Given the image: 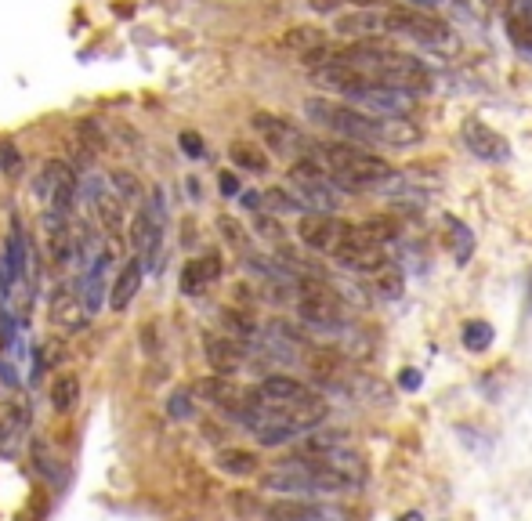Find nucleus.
<instances>
[{"mask_svg": "<svg viewBox=\"0 0 532 521\" xmlns=\"http://www.w3.org/2000/svg\"><path fill=\"white\" fill-rule=\"evenodd\" d=\"M214 464H218L221 474H232V478H250V474H257V460L250 449H221L218 456H214Z\"/></svg>", "mask_w": 532, "mask_h": 521, "instance_id": "nucleus-21", "label": "nucleus"}, {"mask_svg": "<svg viewBox=\"0 0 532 521\" xmlns=\"http://www.w3.org/2000/svg\"><path fill=\"white\" fill-rule=\"evenodd\" d=\"M228 156H232V163H236L239 171H250V174H265L268 171V156L257 149V145L236 142L232 149H228Z\"/></svg>", "mask_w": 532, "mask_h": 521, "instance_id": "nucleus-26", "label": "nucleus"}, {"mask_svg": "<svg viewBox=\"0 0 532 521\" xmlns=\"http://www.w3.org/2000/svg\"><path fill=\"white\" fill-rule=\"evenodd\" d=\"M218 189H221V196H228V199L239 196V178L232 171H221L218 174Z\"/></svg>", "mask_w": 532, "mask_h": 521, "instance_id": "nucleus-37", "label": "nucleus"}, {"mask_svg": "<svg viewBox=\"0 0 532 521\" xmlns=\"http://www.w3.org/2000/svg\"><path fill=\"white\" fill-rule=\"evenodd\" d=\"M239 199H243V207L247 210H257V214H261V192H239Z\"/></svg>", "mask_w": 532, "mask_h": 521, "instance_id": "nucleus-39", "label": "nucleus"}, {"mask_svg": "<svg viewBox=\"0 0 532 521\" xmlns=\"http://www.w3.org/2000/svg\"><path fill=\"white\" fill-rule=\"evenodd\" d=\"M62 171H66V160H48L37 174H33V189H29V192H33V199L40 203V210L51 203V192H55Z\"/></svg>", "mask_w": 532, "mask_h": 521, "instance_id": "nucleus-23", "label": "nucleus"}, {"mask_svg": "<svg viewBox=\"0 0 532 521\" xmlns=\"http://www.w3.org/2000/svg\"><path fill=\"white\" fill-rule=\"evenodd\" d=\"M460 138H464L467 152H471V156H478V160H485V163H507V160H511V145H507V138L500 131H493L489 124H482L478 116L464 120V127H460Z\"/></svg>", "mask_w": 532, "mask_h": 521, "instance_id": "nucleus-11", "label": "nucleus"}, {"mask_svg": "<svg viewBox=\"0 0 532 521\" xmlns=\"http://www.w3.org/2000/svg\"><path fill=\"white\" fill-rule=\"evenodd\" d=\"M109 272H113V250L102 247L87 265L76 268V279L69 283L91 319L102 312V301H105V294H109Z\"/></svg>", "mask_w": 532, "mask_h": 521, "instance_id": "nucleus-9", "label": "nucleus"}, {"mask_svg": "<svg viewBox=\"0 0 532 521\" xmlns=\"http://www.w3.org/2000/svg\"><path fill=\"white\" fill-rule=\"evenodd\" d=\"M337 37H352V40H380L384 37V11L373 8H355V11H337Z\"/></svg>", "mask_w": 532, "mask_h": 521, "instance_id": "nucleus-17", "label": "nucleus"}, {"mask_svg": "<svg viewBox=\"0 0 532 521\" xmlns=\"http://www.w3.org/2000/svg\"><path fill=\"white\" fill-rule=\"evenodd\" d=\"M51 406H55V413H62V417L76 413V406H80V377L58 373V377L51 380Z\"/></svg>", "mask_w": 532, "mask_h": 521, "instance_id": "nucleus-19", "label": "nucleus"}, {"mask_svg": "<svg viewBox=\"0 0 532 521\" xmlns=\"http://www.w3.org/2000/svg\"><path fill=\"white\" fill-rule=\"evenodd\" d=\"M109 192H113L124 207H134V203H145V189H142V181L134 178L131 171H116L109 174Z\"/></svg>", "mask_w": 532, "mask_h": 521, "instance_id": "nucleus-24", "label": "nucleus"}, {"mask_svg": "<svg viewBox=\"0 0 532 521\" xmlns=\"http://www.w3.org/2000/svg\"><path fill=\"white\" fill-rule=\"evenodd\" d=\"M178 142H181V149H185V156H192V160H200L203 152H207L203 149V138L196 131H181Z\"/></svg>", "mask_w": 532, "mask_h": 521, "instance_id": "nucleus-34", "label": "nucleus"}, {"mask_svg": "<svg viewBox=\"0 0 532 521\" xmlns=\"http://www.w3.org/2000/svg\"><path fill=\"white\" fill-rule=\"evenodd\" d=\"M203 355L218 377H232L247 362V344L228 337V333H203Z\"/></svg>", "mask_w": 532, "mask_h": 521, "instance_id": "nucleus-12", "label": "nucleus"}, {"mask_svg": "<svg viewBox=\"0 0 532 521\" xmlns=\"http://www.w3.org/2000/svg\"><path fill=\"white\" fill-rule=\"evenodd\" d=\"M377 283H380V290H384V297H402V286H406V279H402V272L395 265H384L377 272Z\"/></svg>", "mask_w": 532, "mask_h": 521, "instance_id": "nucleus-32", "label": "nucleus"}, {"mask_svg": "<svg viewBox=\"0 0 532 521\" xmlns=\"http://www.w3.org/2000/svg\"><path fill=\"white\" fill-rule=\"evenodd\" d=\"M355 232H359L366 243H373V247H388V243H395L399 239V221L388 218V214H377V218H366L362 225H355Z\"/></svg>", "mask_w": 532, "mask_h": 521, "instance_id": "nucleus-20", "label": "nucleus"}, {"mask_svg": "<svg viewBox=\"0 0 532 521\" xmlns=\"http://www.w3.org/2000/svg\"><path fill=\"white\" fill-rule=\"evenodd\" d=\"M352 232H355V225L341 221L337 214H301V225H297V236H301L304 247L315 250V254H326V257L341 247Z\"/></svg>", "mask_w": 532, "mask_h": 521, "instance_id": "nucleus-10", "label": "nucleus"}, {"mask_svg": "<svg viewBox=\"0 0 532 521\" xmlns=\"http://www.w3.org/2000/svg\"><path fill=\"white\" fill-rule=\"evenodd\" d=\"M214 279H221V257L218 254H200L181 265V294L196 297L203 294Z\"/></svg>", "mask_w": 532, "mask_h": 521, "instance_id": "nucleus-18", "label": "nucleus"}, {"mask_svg": "<svg viewBox=\"0 0 532 521\" xmlns=\"http://www.w3.org/2000/svg\"><path fill=\"white\" fill-rule=\"evenodd\" d=\"M163 228H167V196H163V189H152V196L138 207L131 221V247L142 265H152L160 254Z\"/></svg>", "mask_w": 532, "mask_h": 521, "instance_id": "nucleus-5", "label": "nucleus"}, {"mask_svg": "<svg viewBox=\"0 0 532 521\" xmlns=\"http://www.w3.org/2000/svg\"><path fill=\"white\" fill-rule=\"evenodd\" d=\"M315 160L323 163L330 181L348 192H395L402 185V174L384 156L362 149V145H337V142H312Z\"/></svg>", "mask_w": 532, "mask_h": 521, "instance_id": "nucleus-1", "label": "nucleus"}, {"mask_svg": "<svg viewBox=\"0 0 532 521\" xmlns=\"http://www.w3.org/2000/svg\"><path fill=\"white\" fill-rule=\"evenodd\" d=\"M261 489L279 496V500H319V496L355 493L359 485H352L348 478L330 471V467L315 464L308 456H290V460H283V464L261 474Z\"/></svg>", "mask_w": 532, "mask_h": 521, "instance_id": "nucleus-2", "label": "nucleus"}, {"mask_svg": "<svg viewBox=\"0 0 532 521\" xmlns=\"http://www.w3.org/2000/svg\"><path fill=\"white\" fill-rule=\"evenodd\" d=\"M323 40H326V37H323V29H315V26H294V29H290V33L283 37V48H286V51H294V55L301 58V55H308L312 48H319Z\"/></svg>", "mask_w": 532, "mask_h": 521, "instance_id": "nucleus-25", "label": "nucleus"}, {"mask_svg": "<svg viewBox=\"0 0 532 521\" xmlns=\"http://www.w3.org/2000/svg\"><path fill=\"white\" fill-rule=\"evenodd\" d=\"M420 384H424V377H420V370H413V366H406V370L399 373L402 391H420Z\"/></svg>", "mask_w": 532, "mask_h": 521, "instance_id": "nucleus-36", "label": "nucleus"}, {"mask_svg": "<svg viewBox=\"0 0 532 521\" xmlns=\"http://www.w3.org/2000/svg\"><path fill=\"white\" fill-rule=\"evenodd\" d=\"M218 228H221V236H225L228 247H236V250H243V254H247V228L239 225L236 218L221 214V218H218Z\"/></svg>", "mask_w": 532, "mask_h": 521, "instance_id": "nucleus-31", "label": "nucleus"}, {"mask_svg": "<svg viewBox=\"0 0 532 521\" xmlns=\"http://www.w3.org/2000/svg\"><path fill=\"white\" fill-rule=\"evenodd\" d=\"M384 33H402V37H413L420 44H431V48H442L453 37V29L438 19L435 11H420L409 4L384 11Z\"/></svg>", "mask_w": 532, "mask_h": 521, "instance_id": "nucleus-7", "label": "nucleus"}, {"mask_svg": "<svg viewBox=\"0 0 532 521\" xmlns=\"http://www.w3.org/2000/svg\"><path fill=\"white\" fill-rule=\"evenodd\" d=\"M48 315H51V323L66 333H80V330H87V323H91V315L84 312V304H80V297L73 294V286L69 283L58 286L55 294H51Z\"/></svg>", "mask_w": 532, "mask_h": 521, "instance_id": "nucleus-16", "label": "nucleus"}, {"mask_svg": "<svg viewBox=\"0 0 532 521\" xmlns=\"http://www.w3.org/2000/svg\"><path fill=\"white\" fill-rule=\"evenodd\" d=\"M496 341V330L485 319H471V323L464 326V348L467 351H485V348H493Z\"/></svg>", "mask_w": 532, "mask_h": 521, "instance_id": "nucleus-28", "label": "nucleus"}, {"mask_svg": "<svg viewBox=\"0 0 532 521\" xmlns=\"http://www.w3.org/2000/svg\"><path fill=\"white\" fill-rule=\"evenodd\" d=\"M142 279H145V265L138 257H127L124 265L116 268L113 279H109V294H105L109 308H113V312H124L127 304L138 297V290H142Z\"/></svg>", "mask_w": 532, "mask_h": 521, "instance_id": "nucleus-15", "label": "nucleus"}, {"mask_svg": "<svg viewBox=\"0 0 532 521\" xmlns=\"http://www.w3.org/2000/svg\"><path fill=\"white\" fill-rule=\"evenodd\" d=\"M261 210H268V214H308V210L301 207V199L290 196L286 189L261 192Z\"/></svg>", "mask_w": 532, "mask_h": 521, "instance_id": "nucleus-27", "label": "nucleus"}, {"mask_svg": "<svg viewBox=\"0 0 532 521\" xmlns=\"http://www.w3.org/2000/svg\"><path fill=\"white\" fill-rule=\"evenodd\" d=\"M507 37L518 51L532 55V22L522 19V15H507Z\"/></svg>", "mask_w": 532, "mask_h": 521, "instance_id": "nucleus-30", "label": "nucleus"}, {"mask_svg": "<svg viewBox=\"0 0 532 521\" xmlns=\"http://www.w3.org/2000/svg\"><path fill=\"white\" fill-rule=\"evenodd\" d=\"M446 232H449V250H453V261H456V265H467V261H471V254H475V232H471V228H467L460 218H453V214L446 218Z\"/></svg>", "mask_w": 532, "mask_h": 521, "instance_id": "nucleus-22", "label": "nucleus"}, {"mask_svg": "<svg viewBox=\"0 0 532 521\" xmlns=\"http://www.w3.org/2000/svg\"><path fill=\"white\" fill-rule=\"evenodd\" d=\"M167 417L178 420V424H185V420L196 417V398H192L189 388L171 391V398H167Z\"/></svg>", "mask_w": 532, "mask_h": 521, "instance_id": "nucleus-29", "label": "nucleus"}, {"mask_svg": "<svg viewBox=\"0 0 532 521\" xmlns=\"http://www.w3.org/2000/svg\"><path fill=\"white\" fill-rule=\"evenodd\" d=\"M333 261L341 268H348V272H370V275H377L380 268L388 265V257H384V250L380 247H373V243H366V239L359 236V232H352V236L344 239L341 247L333 250Z\"/></svg>", "mask_w": 532, "mask_h": 521, "instance_id": "nucleus-13", "label": "nucleus"}, {"mask_svg": "<svg viewBox=\"0 0 532 521\" xmlns=\"http://www.w3.org/2000/svg\"><path fill=\"white\" fill-rule=\"evenodd\" d=\"M297 323L315 333H341L344 330V304L330 286L308 283L297 297Z\"/></svg>", "mask_w": 532, "mask_h": 521, "instance_id": "nucleus-6", "label": "nucleus"}, {"mask_svg": "<svg viewBox=\"0 0 532 521\" xmlns=\"http://www.w3.org/2000/svg\"><path fill=\"white\" fill-rule=\"evenodd\" d=\"M304 116L315 127L337 134L341 142L352 145H380L384 138V116L362 113L348 102H333V98H304Z\"/></svg>", "mask_w": 532, "mask_h": 521, "instance_id": "nucleus-3", "label": "nucleus"}, {"mask_svg": "<svg viewBox=\"0 0 532 521\" xmlns=\"http://www.w3.org/2000/svg\"><path fill=\"white\" fill-rule=\"evenodd\" d=\"M344 0H308V8L319 11V15H337Z\"/></svg>", "mask_w": 532, "mask_h": 521, "instance_id": "nucleus-38", "label": "nucleus"}, {"mask_svg": "<svg viewBox=\"0 0 532 521\" xmlns=\"http://www.w3.org/2000/svg\"><path fill=\"white\" fill-rule=\"evenodd\" d=\"M399 521H424V514H420V511H406Z\"/></svg>", "mask_w": 532, "mask_h": 521, "instance_id": "nucleus-40", "label": "nucleus"}, {"mask_svg": "<svg viewBox=\"0 0 532 521\" xmlns=\"http://www.w3.org/2000/svg\"><path fill=\"white\" fill-rule=\"evenodd\" d=\"M268 521H348V514L337 507H326L319 500H276L265 507Z\"/></svg>", "mask_w": 532, "mask_h": 521, "instance_id": "nucleus-14", "label": "nucleus"}, {"mask_svg": "<svg viewBox=\"0 0 532 521\" xmlns=\"http://www.w3.org/2000/svg\"><path fill=\"white\" fill-rule=\"evenodd\" d=\"M257 232L268 239H283V225H279L272 214H257Z\"/></svg>", "mask_w": 532, "mask_h": 521, "instance_id": "nucleus-35", "label": "nucleus"}, {"mask_svg": "<svg viewBox=\"0 0 532 521\" xmlns=\"http://www.w3.org/2000/svg\"><path fill=\"white\" fill-rule=\"evenodd\" d=\"M250 127H254L257 138L276 152V156H297V160H301V156H312V142L304 138L301 127L290 124V120H283V116L254 113L250 116Z\"/></svg>", "mask_w": 532, "mask_h": 521, "instance_id": "nucleus-8", "label": "nucleus"}, {"mask_svg": "<svg viewBox=\"0 0 532 521\" xmlns=\"http://www.w3.org/2000/svg\"><path fill=\"white\" fill-rule=\"evenodd\" d=\"M290 185H294V196L301 199V207L308 214H337V207H341L337 185L315 156H301L290 163Z\"/></svg>", "mask_w": 532, "mask_h": 521, "instance_id": "nucleus-4", "label": "nucleus"}, {"mask_svg": "<svg viewBox=\"0 0 532 521\" xmlns=\"http://www.w3.org/2000/svg\"><path fill=\"white\" fill-rule=\"evenodd\" d=\"M0 171L11 174V178H15V174H22V156H19V149H15L11 142L0 145Z\"/></svg>", "mask_w": 532, "mask_h": 521, "instance_id": "nucleus-33", "label": "nucleus"}]
</instances>
